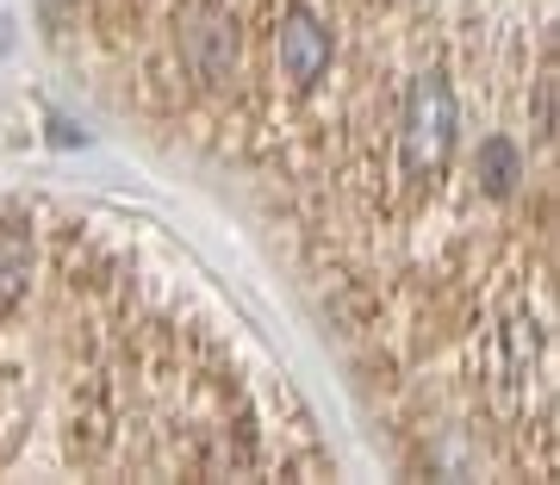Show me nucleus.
I'll list each match as a JSON object with an SVG mask.
<instances>
[{
    "mask_svg": "<svg viewBox=\"0 0 560 485\" xmlns=\"http://www.w3.org/2000/svg\"><path fill=\"white\" fill-rule=\"evenodd\" d=\"M474 175H480V187L492 193V200H511L523 181V156L511 138H486L480 143V162H474Z\"/></svg>",
    "mask_w": 560,
    "mask_h": 485,
    "instance_id": "obj_5",
    "label": "nucleus"
},
{
    "mask_svg": "<svg viewBox=\"0 0 560 485\" xmlns=\"http://www.w3.org/2000/svg\"><path fill=\"white\" fill-rule=\"evenodd\" d=\"M32 268H38L32 230H25V224H0V318L32 293Z\"/></svg>",
    "mask_w": 560,
    "mask_h": 485,
    "instance_id": "obj_4",
    "label": "nucleus"
},
{
    "mask_svg": "<svg viewBox=\"0 0 560 485\" xmlns=\"http://www.w3.org/2000/svg\"><path fill=\"white\" fill-rule=\"evenodd\" d=\"M44 7V25H62V0H38Z\"/></svg>",
    "mask_w": 560,
    "mask_h": 485,
    "instance_id": "obj_6",
    "label": "nucleus"
},
{
    "mask_svg": "<svg viewBox=\"0 0 560 485\" xmlns=\"http://www.w3.org/2000/svg\"><path fill=\"white\" fill-rule=\"evenodd\" d=\"M275 57H280V75L293 81V87H318L324 69H330V32H324L318 13L293 7L275 32Z\"/></svg>",
    "mask_w": 560,
    "mask_h": 485,
    "instance_id": "obj_3",
    "label": "nucleus"
},
{
    "mask_svg": "<svg viewBox=\"0 0 560 485\" xmlns=\"http://www.w3.org/2000/svg\"><path fill=\"white\" fill-rule=\"evenodd\" d=\"M237 57H243V32L237 20L224 13L219 0H194L180 13V62L200 87H224L237 75Z\"/></svg>",
    "mask_w": 560,
    "mask_h": 485,
    "instance_id": "obj_2",
    "label": "nucleus"
},
{
    "mask_svg": "<svg viewBox=\"0 0 560 485\" xmlns=\"http://www.w3.org/2000/svg\"><path fill=\"white\" fill-rule=\"evenodd\" d=\"M455 87L442 75H418L399 113V175L411 187L436 181L455 156Z\"/></svg>",
    "mask_w": 560,
    "mask_h": 485,
    "instance_id": "obj_1",
    "label": "nucleus"
}]
</instances>
